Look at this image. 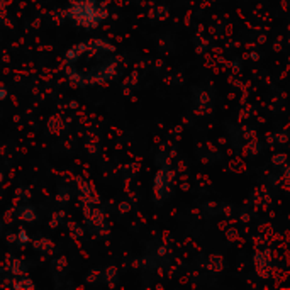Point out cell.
I'll return each instance as SVG.
<instances>
[{
  "mask_svg": "<svg viewBox=\"0 0 290 290\" xmlns=\"http://www.w3.org/2000/svg\"><path fill=\"white\" fill-rule=\"evenodd\" d=\"M73 9L80 10V14H71L75 17V20L84 26H97L99 20L103 19V16H97V7L95 3H90V5H85V3H80V5H75Z\"/></svg>",
  "mask_w": 290,
  "mask_h": 290,
  "instance_id": "1",
  "label": "cell"
}]
</instances>
